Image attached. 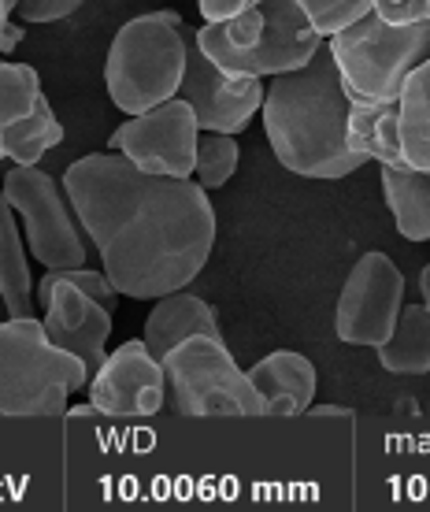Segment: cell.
Here are the masks:
<instances>
[{
	"mask_svg": "<svg viewBox=\"0 0 430 512\" xmlns=\"http://www.w3.org/2000/svg\"><path fill=\"white\" fill-rule=\"evenodd\" d=\"M34 297L41 305V327L52 342L67 353H75L86 372L93 375L108 357L112 338V308H104L97 297H89L82 286L64 279L41 275L34 286Z\"/></svg>",
	"mask_w": 430,
	"mask_h": 512,
	"instance_id": "cell-13",
	"label": "cell"
},
{
	"mask_svg": "<svg viewBox=\"0 0 430 512\" xmlns=\"http://www.w3.org/2000/svg\"><path fill=\"white\" fill-rule=\"evenodd\" d=\"M41 75L30 64L0 60V130L26 119L41 104Z\"/></svg>",
	"mask_w": 430,
	"mask_h": 512,
	"instance_id": "cell-22",
	"label": "cell"
},
{
	"mask_svg": "<svg viewBox=\"0 0 430 512\" xmlns=\"http://www.w3.org/2000/svg\"><path fill=\"white\" fill-rule=\"evenodd\" d=\"M167 405L178 416L212 420V416H264V397L249 372L238 368L223 338L193 334L178 342L164 360Z\"/></svg>",
	"mask_w": 430,
	"mask_h": 512,
	"instance_id": "cell-7",
	"label": "cell"
},
{
	"mask_svg": "<svg viewBox=\"0 0 430 512\" xmlns=\"http://www.w3.org/2000/svg\"><path fill=\"white\" fill-rule=\"evenodd\" d=\"M182 101H190L193 116L208 134H238L253 123L264 108V78H234L208 60L190 30L186 49V78H182Z\"/></svg>",
	"mask_w": 430,
	"mask_h": 512,
	"instance_id": "cell-12",
	"label": "cell"
},
{
	"mask_svg": "<svg viewBox=\"0 0 430 512\" xmlns=\"http://www.w3.org/2000/svg\"><path fill=\"white\" fill-rule=\"evenodd\" d=\"M193 334H208V338H223L215 308L204 297L190 294V290H171V294L156 297L141 327V342L149 346L156 360H164L178 342H186Z\"/></svg>",
	"mask_w": 430,
	"mask_h": 512,
	"instance_id": "cell-15",
	"label": "cell"
},
{
	"mask_svg": "<svg viewBox=\"0 0 430 512\" xmlns=\"http://www.w3.org/2000/svg\"><path fill=\"white\" fill-rule=\"evenodd\" d=\"M60 141H64V127H60L56 112L49 108V101L41 97V104L30 112V116L0 130V160H12V164H38L41 156L52 153Z\"/></svg>",
	"mask_w": 430,
	"mask_h": 512,
	"instance_id": "cell-21",
	"label": "cell"
},
{
	"mask_svg": "<svg viewBox=\"0 0 430 512\" xmlns=\"http://www.w3.org/2000/svg\"><path fill=\"white\" fill-rule=\"evenodd\" d=\"M419 305L430 312V264H423V271H419Z\"/></svg>",
	"mask_w": 430,
	"mask_h": 512,
	"instance_id": "cell-29",
	"label": "cell"
},
{
	"mask_svg": "<svg viewBox=\"0 0 430 512\" xmlns=\"http://www.w3.org/2000/svg\"><path fill=\"white\" fill-rule=\"evenodd\" d=\"M89 405L101 416L141 420L156 416L167 405L164 364L152 357L141 338L115 346L97 372L89 375Z\"/></svg>",
	"mask_w": 430,
	"mask_h": 512,
	"instance_id": "cell-11",
	"label": "cell"
},
{
	"mask_svg": "<svg viewBox=\"0 0 430 512\" xmlns=\"http://www.w3.org/2000/svg\"><path fill=\"white\" fill-rule=\"evenodd\" d=\"M393 227L408 242H430V175L412 167H379Z\"/></svg>",
	"mask_w": 430,
	"mask_h": 512,
	"instance_id": "cell-17",
	"label": "cell"
},
{
	"mask_svg": "<svg viewBox=\"0 0 430 512\" xmlns=\"http://www.w3.org/2000/svg\"><path fill=\"white\" fill-rule=\"evenodd\" d=\"M308 412H316V416H353V412L342 409V405H312Z\"/></svg>",
	"mask_w": 430,
	"mask_h": 512,
	"instance_id": "cell-30",
	"label": "cell"
},
{
	"mask_svg": "<svg viewBox=\"0 0 430 512\" xmlns=\"http://www.w3.org/2000/svg\"><path fill=\"white\" fill-rule=\"evenodd\" d=\"M64 190L119 297L156 301L208 268L219 223L197 179L149 175L108 149L67 167Z\"/></svg>",
	"mask_w": 430,
	"mask_h": 512,
	"instance_id": "cell-1",
	"label": "cell"
},
{
	"mask_svg": "<svg viewBox=\"0 0 430 512\" xmlns=\"http://www.w3.org/2000/svg\"><path fill=\"white\" fill-rule=\"evenodd\" d=\"M19 12V0H0V56H12L23 45V26L12 23V15Z\"/></svg>",
	"mask_w": 430,
	"mask_h": 512,
	"instance_id": "cell-27",
	"label": "cell"
},
{
	"mask_svg": "<svg viewBox=\"0 0 430 512\" xmlns=\"http://www.w3.org/2000/svg\"><path fill=\"white\" fill-rule=\"evenodd\" d=\"M238 160H241L238 134H208V130H201L193 179L201 182L204 190H219V186H227V182L234 179Z\"/></svg>",
	"mask_w": 430,
	"mask_h": 512,
	"instance_id": "cell-23",
	"label": "cell"
},
{
	"mask_svg": "<svg viewBox=\"0 0 430 512\" xmlns=\"http://www.w3.org/2000/svg\"><path fill=\"white\" fill-rule=\"evenodd\" d=\"M0 60H4V56H0Z\"/></svg>",
	"mask_w": 430,
	"mask_h": 512,
	"instance_id": "cell-32",
	"label": "cell"
},
{
	"mask_svg": "<svg viewBox=\"0 0 430 512\" xmlns=\"http://www.w3.org/2000/svg\"><path fill=\"white\" fill-rule=\"evenodd\" d=\"M327 49L356 104H386L397 101L408 75L430 60V23L393 26L364 12L356 23L330 34Z\"/></svg>",
	"mask_w": 430,
	"mask_h": 512,
	"instance_id": "cell-6",
	"label": "cell"
},
{
	"mask_svg": "<svg viewBox=\"0 0 430 512\" xmlns=\"http://www.w3.org/2000/svg\"><path fill=\"white\" fill-rule=\"evenodd\" d=\"M86 0H19V19L23 23H60L67 15H75Z\"/></svg>",
	"mask_w": 430,
	"mask_h": 512,
	"instance_id": "cell-26",
	"label": "cell"
},
{
	"mask_svg": "<svg viewBox=\"0 0 430 512\" xmlns=\"http://www.w3.org/2000/svg\"><path fill=\"white\" fill-rule=\"evenodd\" d=\"M4 197L19 216L26 249L41 268H82L93 253L64 182L38 164H12L4 171Z\"/></svg>",
	"mask_w": 430,
	"mask_h": 512,
	"instance_id": "cell-8",
	"label": "cell"
},
{
	"mask_svg": "<svg viewBox=\"0 0 430 512\" xmlns=\"http://www.w3.org/2000/svg\"><path fill=\"white\" fill-rule=\"evenodd\" d=\"M0 301L8 316H34V275H30V249L15 208L0 186Z\"/></svg>",
	"mask_w": 430,
	"mask_h": 512,
	"instance_id": "cell-16",
	"label": "cell"
},
{
	"mask_svg": "<svg viewBox=\"0 0 430 512\" xmlns=\"http://www.w3.org/2000/svg\"><path fill=\"white\" fill-rule=\"evenodd\" d=\"M349 149L379 167H408L397 134V101L386 104H356L349 112Z\"/></svg>",
	"mask_w": 430,
	"mask_h": 512,
	"instance_id": "cell-19",
	"label": "cell"
},
{
	"mask_svg": "<svg viewBox=\"0 0 430 512\" xmlns=\"http://www.w3.org/2000/svg\"><path fill=\"white\" fill-rule=\"evenodd\" d=\"M197 141H201V123L193 116L190 101L171 97L149 112L127 116L123 127H115L108 145H112V153L127 156L130 164L149 175L193 179Z\"/></svg>",
	"mask_w": 430,
	"mask_h": 512,
	"instance_id": "cell-10",
	"label": "cell"
},
{
	"mask_svg": "<svg viewBox=\"0 0 430 512\" xmlns=\"http://www.w3.org/2000/svg\"><path fill=\"white\" fill-rule=\"evenodd\" d=\"M379 364L390 375H427L430 372V312L423 305H405L393 334L382 342Z\"/></svg>",
	"mask_w": 430,
	"mask_h": 512,
	"instance_id": "cell-20",
	"label": "cell"
},
{
	"mask_svg": "<svg viewBox=\"0 0 430 512\" xmlns=\"http://www.w3.org/2000/svg\"><path fill=\"white\" fill-rule=\"evenodd\" d=\"M367 12H375L393 26L430 23V0H367Z\"/></svg>",
	"mask_w": 430,
	"mask_h": 512,
	"instance_id": "cell-25",
	"label": "cell"
},
{
	"mask_svg": "<svg viewBox=\"0 0 430 512\" xmlns=\"http://www.w3.org/2000/svg\"><path fill=\"white\" fill-rule=\"evenodd\" d=\"M301 12L308 15V23L316 26L323 38L338 34L342 26L356 23L367 12V0H297Z\"/></svg>",
	"mask_w": 430,
	"mask_h": 512,
	"instance_id": "cell-24",
	"label": "cell"
},
{
	"mask_svg": "<svg viewBox=\"0 0 430 512\" xmlns=\"http://www.w3.org/2000/svg\"><path fill=\"white\" fill-rule=\"evenodd\" d=\"M249 379L264 397V416H304L316 405V364L297 349H275L249 368Z\"/></svg>",
	"mask_w": 430,
	"mask_h": 512,
	"instance_id": "cell-14",
	"label": "cell"
},
{
	"mask_svg": "<svg viewBox=\"0 0 430 512\" xmlns=\"http://www.w3.org/2000/svg\"><path fill=\"white\" fill-rule=\"evenodd\" d=\"M397 134L405 164L430 175V60L408 75L405 90L397 97Z\"/></svg>",
	"mask_w": 430,
	"mask_h": 512,
	"instance_id": "cell-18",
	"label": "cell"
},
{
	"mask_svg": "<svg viewBox=\"0 0 430 512\" xmlns=\"http://www.w3.org/2000/svg\"><path fill=\"white\" fill-rule=\"evenodd\" d=\"M201 52L234 78H275L301 71L323 49V34L308 23L297 0H264L227 23L193 30Z\"/></svg>",
	"mask_w": 430,
	"mask_h": 512,
	"instance_id": "cell-3",
	"label": "cell"
},
{
	"mask_svg": "<svg viewBox=\"0 0 430 512\" xmlns=\"http://www.w3.org/2000/svg\"><path fill=\"white\" fill-rule=\"evenodd\" d=\"M405 308V275L386 253H364L345 275L338 305H334V334L345 346L379 349L397 327Z\"/></svg>",
	"mask_w": 430,
	"mask_h": 512,
	"instance_id": "cell-9",
	"label": "cell"
},
{
	"mask_svg": "<svg viewBox=\"0 0 430 512\" xmlns=\"http://www.w3.org/2000/svg\"><path fill=\"white\" fill-rule=\"evenodd\" d=\"M197 4H201L204 23H227V19L249 12V8L264 4V0H197Z\"/></svg>",
	"mask_w": 430,
	"mask_h": 512,
	"instance_id": "cell-28",
	"label": "cell"
},
{
	"mask_svg": "<svg viewBox=\"0 0 430 512\" xmlns=\"http://www.w3.org/2000/svg\"><path fill=\"white\" fill-rule=\"evenodd\" d=\"M349 112L353 97L345 93L342 71L327 41L312 64L264 82V130L267 145L286 171L301 179H345L367 164L349 149Z\"/></svg>",
	"mask_w": 430,
	"mask_h": 512,
	"instance_id": "cell-2",
	"label": "cell"
},
{
	"mask_svg": "<svg viewBox=\"0 0 430 512\" xmlns=\"http://www.w3.org/2000/svg\"><path fill=\"white\" fill-rule=\"evenodd\" d=\"M152 4H167V0H152Z\"/></svg>",
	"mask_w": 430,
	"mask_h": 512,
	"instance_id": "cell-31",
	"label": "cell"
},
{
	"mask_svg": "<svg viewBox=\"0 0 430 512\" xmlns=\"http://www.w3.org/2000/svg\"><path fill=\"white\" fill-rule=\"evenodd\" d=\"M86 386V364L56 346L38 316L0 323V416H67L71 397Z\"/></svg>",
	"mask_w": 430,
	"mask_h": 512,
	"instance_id": "cell-5",
	"label": "cell"
},
{
	"mask_svg": "<svg viewBox=\"0 0 430 512\" xmlns=\"http://www.w3.org/2000/svg\"><path fill=\"white\" fill-rule=\"evenodd\" d=\"M186 49L190 26L178 12H145L115 30L108 60H104V86L123 116L149 112L171 101L186 78Z\"/></svg>",
	"mask_w": 430,
	"mask_h": 512,
	"instance_id": "cell-4",
	"label": "cell"
}]
</instances>
